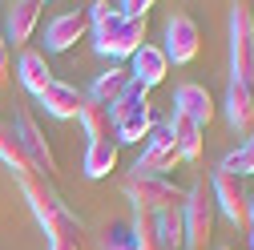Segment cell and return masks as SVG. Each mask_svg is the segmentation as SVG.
I'll use <instances>...</instances> for the list:
<instances>
[{
    "mask_svg": "<svg viewBox=\"0 0 254 250\" xmlns=\"http://www.w3.org/2000/svg\"><path fill=\"white\" fill-rule=\"evenodd\" d=\"M113 113V137H117V145H141V137H149L153 133V105H149V89H141L137 81H133V89L125 93V97L109 109Z\"/></svg>",
    "mask_w": 254,
    "mask_h": 250,
    "instance_id": "obj_1",
    "label": "cell"
},
{
    "mask_svg": "<svg viewBox=\"0 0 254 250\" xmlns=\"http://www.w3.org/2000/svg\"><path fill=\"white\" fill-rule=\"evenodd\" d=\"M125 198L133 202V210L145 214H166L186 206V190L174 186L170 178H153V174H129L125 178Z\"/></svg>",
    "mask_w": 254,
    "mask_h": 250,
    "instance_id": "obj_2",
    "label": "cell"
},
{
    "mask_svg": "<svg viewBox=\"0 0 254 250\" xmlns=\"http://www.w3.org/2000/svg\"><path fill=\"white\" fill-rule=\"evenodd\" d=\"M93 45H97L101 57H113V61H129L141 45H145V20H129L113 12L109 20L93 24Z\"/></svg>",
    "mask_w": 254,
    "mask_h": 250,
    "instance_id": "obj_3",
    "label": "cell"
},
{
    "mask_svg": "<svg viewBox=\"0 0 254 250\" xmlns=\"http://www.w3.org/2000/svg\"><path fill=\"white\" fill-rule=\"evenodd\" d=\"M214 194H210V182H198L194 190H186V206H182V222H186V250H206L214 238Z\"/></svg>",
    "mask_w": 254,
    "mask_h": 250,
    "instance_id": "obj_4",
    "label": "cell"
},
{
    "mask_svg": "<svg viewBox=\"0 0 254 250\" xmlns=\"http://www.w3.org/2000/svg\"><path fill=\"white\" fill-rule=\"evenodd\" d=\"M230 81L254 89V12L246 4L230 12Z\"/></svg>",
    "mask_w": 254,
    "mask_h": 250,
    "instance_id": "obj_5",
    "label": "cell"
},
{
    "mask_svg": "<svg viewBox=\"0 0 254 250\" xmlns=\"http://www.w3.org/2000/svg\"><path fill=\"white\" fill-rule=\"evenodd\" d=\"M210 194H214V206L230 218L234 226H250V190L246 182L230 170H214L210 178Z\"/></svg>",
    "mask_w": 254,
    "mask_h": 250,
    "instance_id": "obj_6",
    "label": "cell"
},
{
    "mask_svg": "<svg viewBox=\"0 0 254 250\" xmlns=\"http://www.w3.org/2000/svg\"><path fill=\"white\" fill-rule=\"evenodd\" d=\"M12 129H16L20 145H24V158L33 162V170H37L41 178H53V174H57V153H53L45 129L37 125V117L28 113V109H16V125H12Z\"/></svg>",
    "mask_w": 254,
    "mask_h": 250,
    "instance_id": "obj_7",
    "label": "cell"
},
{
    "mask_svg": "<svg viewBox=\"0 0 254 250\" xmlns=\"http://www.w3.org/2000/svg\"><path fill=\"white\" fill-rule=\"evenodd\" d=\"M182 162H186V158L178 153V145H174V137H170V129H166V121H162V125H153V133L145 137L141 158H137L133 174H153V178H166V170H178Z\"/></svg>",
    "mask_w": 254,
    "mask_h": 250,
    "instance_id": "obj_8",
    "label": "cell"
},
{
    "mask_svg": "<svg viewBox=\"0 0 254 250\" xmlns=\"http://www.w3.org/2000/svg\"><path fill=\"white\" fill-rule=\"evenodd\" d=\"M198 49H202V28H198V20L186 16V12L170 16V20H166V45H162V53L170 57V65H190V61L198 57Z\"/></svg>",
    "mask_w": 254,
    "mask_h": 250,
    "instance_id": "obj_9",
    "label": "cell"
},
{
    "mask_svg": "<svg viewBox=\"0 0 254 250\" xmlns=\"http://www.w3.org/2000/svg\"><path fill=\"white\" fill-rule=\"evenodd\" d=\"M16 182H20V190H24V198H28V206H33V214H37V222H41V226L53 222L61 210H69L65 202H61V194L53 190V178L24 174V178H16Z\"/></svg>",
    "mask_w": 254,
    "mask_h": 250,
    "instance_id": "obj_10",
    "label": "cell"
},
{
    "mask_svg": "<svg viewBox=\"0 0 254 250\" xmlns=\"http://www.w3.org/2000/svg\"><path fill=\"white\" fill-rule=\"evenodd\" d=\"M89 16L77 8V12H61V16H53L49 20V28H45V49L49 53H65V49H73L85 33H89Z\"/></svg>",
    "mask_w": 254,
    "mask_h": 250,
    "instance_id": "obj_11",
    "label": "cell"
},
{
    "mask_svg": "<svg viewBox=\"0 0 254 250\" xmlns=\"http://www.w3.org/2000/svg\"><path fill=\"white\" fill-rule=\"evenodd\" d=\"M174 109L186 113L194 125H202V129H206V125L214 121V113H218V105H214V97H210V89L198 85V81L178 85V93H174Z\"/></svg>",
    "mask_w": 254,
    "mask_h": 250,
    "instance_id": "obj_12",
    "label": "cell"
},
{
    "mask_svg": "<svg viewBox=\"0 0 254 250\" xmlns=\"http://www.w3.org/2000/svg\"><path fill=\"white\" fill-rule=\"evenodd\" d=\"M226 121L242 141L254 133V89L250 85H242V81L226 85Z\"/></svg>",
    "mask_w": 254,
    "mask_h": 250,
    "instance_id": "obj_13",
    "label": "cell"
},
{
    "mask_svg": "<svg viewBox=\"0 0 254 250\" xmlns=\"http://www.w3.org/2000/svg\"><path fill=\"white\" fill-rule=\"evenodd\" d=\"M41 12H45V4H41V0H16V4H8V16H4L8 37H4V41H8L12 49L28 45V41H33V33H37Z\"/></svg>",
    "mask_w": 254,
    "mask_h": 250,
    "instance_id": "obj_14",
    "label": "cell"
},
{
    "mask_svg": "<svg viewBox=\"0 0 254 250\" xmlns=\"http://www.w3.org/2000/svg\"><path fill=\"white\" fill-rule=\"evenodd\" d=\"M129 61H133L129 73H133V81H137L141 89H153V85H162V81L170 77V57L162 53V45H141Z\"/></svg>",
    "mask_w": 254,
    "mask_h": 250,
    "instance_id": "obj_15",
    "label": "cell"
},
{
    "mask_svg": "<svg viewBox=\"0 0 254 250\" xmlns=\"http://www.w3.org/2000/svg\"><path fill=\"white\" fill-rule=\"evenodd\" d=\"M166 129H170V137H174V145H178V153L186 162H202V145H206V129L202 125H194L186 113H170V121H166Z\"/></svg>",
    "mask_w": 254,
    "mask_h": 250,
    "instance_id": "obj_16",
    "label": "cell"
},
{
    "mask_svg": "<svg viewBox=\"0 0 254 250\" xmlns=\"http://www.w3.org/2000/svg\"><path fill=\"white\" fill-rule=\"evenodd\" d=\"M129 89H133V73H129V65H109L97 81H93V89L85 93V97H93V101H101V105L113 109Z\"/></svg>",
    "mask_w": 254,
    "mask_h": 250,
    "instance_id": "obj_17",
    "label": "cell"
},
{
    "mask_svg": "<svg viewBox=\"0 0 254 250\" xmlns=\"http://www.w3.org/2000/svg\"><path fill=\"white\" fill-rule=\"evenodd\" d=\"M81 101H85V93H81L77 85H69V81H53V85L41 93L45 113H49V117H61V121L77 117V113H81Z\"/></svg>",
    "mask_w": 254,
    "mask_h": 250,
    "instance_id": "obj_18",
    "label": "cell"
},
{
    "mask_svg": "<svg viewBox=\"0 0 254 250\" xmlns=\"http://www.w3.org/2000/svg\"><path fill=\"white\" fill-rule=\"evenodd\" d=\"M16 73H20V85L33 93V97H41V93L57 81V77H53V69H49V57H45V53H33V49H24V53H20Z\"/></svg>",
    "mask_w": 254,
    "mask_h": 250,
    "instance_id": "obj_19",
    "label": "cell"
},
{
    "mask_svg": "<svg viewBox=\"0 0 254 250\" xmlns=\"http://www.w3.org/2000/svg\"><path fill=\"white\" fill-rule=\"evenodd\" d=\"M45 234H49V250H85V230L69 210H61L53 222H45Z\"/></svg>",
    "mask_w": 254,
    "mask_h": 250,
    "instance_id": "obj_20",
    "label": "cell"
},
{
    "mask_svg": "<svg viewBox=\"0 0 254 250\" xmlns=\"http://www.w3.org/2000/svg\"><path fill=\"white\" fill-rule=\"evenodd\" d=\"M117 158H121L117 137L89 141V149H85V174H89V178H109V174L117 170Z\"/></svg>",
    "mask_w": 254,
    "mask_h": 250,
    "instance_id": "obj_21",
    "label": "cell"
},
{
    "mask_svg": "<svg viewBox=\"0 0 254 250\" xmlns=\"http://www.w3.org/2000/svg\"><path fill=\"white\" fill-rule=\"evenodd\" d=\"M0 162H4L16 178H24V174H37L33 170V162L24 158V145H20V137H16V129H12V121H4L0 117Z\"/></svg>",
    "mask_w": 254,
    "mask_h": 250,
    "instance_id": "obj_22",
    "label": "cell"
},
{
    "mask_svg": "<svg viewBox=\"0 0 254 250\" xmlns=\"http://www.w3.org/2000/svg\"><path fill=\"white\" fill-rule=\"evenodd\" d=\"M77 121L85 125V133H89V141H101V137H113V113H109V105H101V101H93V97H85V101H81V113H77Z\"/></svg>",
    "mask_w": 254,
    "mask_h": 250,
    "instance_id": "obj_23",
    "label": "cell"
},
{
    "mask_svg": "<svg viewBox=\"0 0 254 250\" xmlns=\"http://www.w3.org/2000/svg\"><path fill=\"white\" fill-rule=\"evenodd\" d=\"M157 242H162V250H186V222H182V210L157 214Z\"/></svg>",
    "mask_w": 254,
    "mask_h": 250,
    "instance_id": "obj_24",
    "label": "cell"
},
{
    "mask_svg": "<svg viewBox=\"0 0 254 250\" xmlns=\"http://www.w3.org/2000/svg\"><path fill=\"white\" fill-rule=\"evenodd\" d=\"M218 170H230V174H238V178H246V174H254V133L230 153V158L226 162H222Z\"/></svg>",
    "mask_w": 254,
    "mask_h": 250,
    "instance_id": "obj_25",
    "label": "cell"
},
{
    "mask_svg": "<svg viewBox=\"0 0 254 250\" xmlns=\"http://www.w3.org/2000/svg\"><path fill=\"white\" fill-rule=\"evenodd\" d=\"M105 250H137L133 226H129V222H109V230H105Z\"/></svg>",
    "mask_w": 254,
    "mask_h": 250,
    "instance_id": "obj_26",
    "label": "cell"
},
{
    "mask_svg": "<svg viewBox=\"0 0 254 250\" xmlns=\"http://www.w3.org/2000/svg\"><path fill=\"white\" fill-rule=\"evenodd\" d=\"M8 73H12V45L4 41V33H0V85L8 81Z\"/></svg>",
    "mask_w": 254,
    "mask_h": 250,
    "instance_id": "obj_27",
    "label": "cell"
},
{
    "mask_svg": "<svg viewBox=\"0 0 254 250\" xmlns=\"http://www.w3.org/2000/svg\"><path fill=\"white\" fill-rule=\"evenodd\" d=\"M250 226H254V194H250Z\"/></svg>",
    "mask_w": 254,
    "mask_h": 250,
    "instance_id": "obj_28",
    "label": "cell"
},
{
    "mask_svg": "<svg viewBox=\"0 0 254 250\" xmlns=\"http://www.w3.org/2000/svg\"><path fill=\"white\" fill-rule=\"evenodd\" d=\"M250 246H254V226H250Z\"/></svg>",
    "mask_w": 254,
    "mask_h": 250,
    "instance_id": "obj_29",
    "label": "cell"
},
{
    "mask_svg": "<svg viewBox=\"0 0 254 250\" xmlns=\"http://www.w3.org/2000/svg\"><path fill=\"white\" fill-rule=\"evenodd\" d=\"M218 250H230V246H218Z\"/></svg>",
    "mask_w": 254,
    "mask_h": 250,
    "instance_id": "obj_30",
    "label": "cell"
}]
</instances>
